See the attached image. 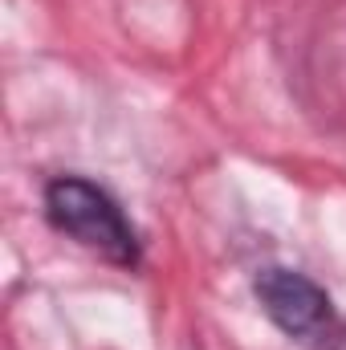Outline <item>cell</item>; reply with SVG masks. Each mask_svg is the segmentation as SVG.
I'll return each mask as SVG.
<instances>
[{"label":"cell","instance_id":"obj_1","mask_svg":"<svg viewBox=\"0 0 346 350\" xmlns=\"http://www.w3.org/2000/svg\"><path fill=\"white\" fill-rule=\"evenodd\" d=\"M41 212L57 237L82 245L106 265L127 273L143 269V237L102 183L86 175H53L41 187Z\"/></svg>","mask_w":346,"mask_h":350},{"label":"cell","instance_id":"obj_2","mask_svg":"<svg viewBox=\"0 0 346 350\" xmlns=\"http://www.w3.org/2000/svg\"><path fill=\"white\" fill-rule=\"evenodd\" d=\"M261 314L302 350H346V318L334 297L302 269L265 265L253 277Z\"/></svg>","mask_w":346,"mask_h":350}]
</instances>
